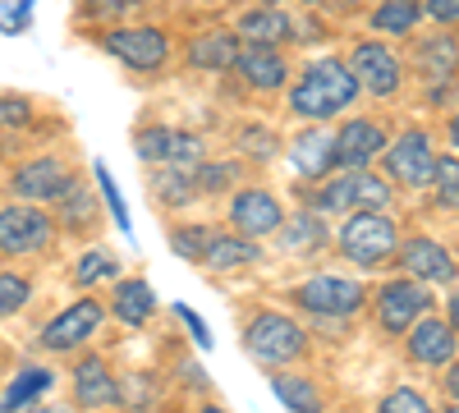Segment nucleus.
Returning a JSON list of instances; mask_svg holds the SVG:
<instances>
[{
	"mask_svg": "<svg viewBox=\"0 0 459 413\" xmlns=\"http://www.w3.org/2000/svg\"><path fill=\"white\" fill-rule=\"evenodd\" d=\"M359 79L354 69L344 65L340 56H322V60H308L299 73V83L290 88V110L308 125H322V120H335L344 116L354 101H359Z\"/></svg>",
	"mask_w": 459,
	"mask_h": 413,
	"instance_id": "nucleus-1",
	"label": "nucleus"
},
{
	"mask_svg": "<svg viewBox=\"0 0 459 413\" xmlns=\"http://www.w3.org/2000/svg\"><path fill=\"white\" fill-rule=\"evenodd\" d=\"M400 244H404V235L391 211H354L335 230V253L359 271H377L386 262H395Z\"/></svg>",
	"mask_w": 459,
	"mask_h": 413,
	"instance_id": "nucleus-2",
	"label": "nucleus"
},
{
	"mask_svg": "<svg viewBox=\"0 0 459 413\" xmlns=\"http://www.w3.org/2000/svg\"><path fill=\"white\" fill-rule=\"evenodd\" d=\"M308 207L317 216H354V211H391L395 207V184L372 170H340L335 179L317 184L308 194Z\"/></svg>",
	"mask_w": 459,
	"mask_h": 413,
	"instance_id": "nucleus-3",
	"label": "nucleus"
},
{
	"mask_svg": "<svg viewBox=\"0 0 459 413\" xmlns=\"http://www.w3.org/2000/svg\"><path fill=\"white\" fill-rule=\"evenodd\" d=\"M244 349L253 363L272 367V372H285L290 363L308 358V335H303V326L276 308H262L253 313V322L244 326Z\"/></svg>",
	"mask_w": 459,
	"mask_h": 413,
	"instance_id": "nucleus-4",
	"label": "nucleus"
},
{
	"mask_svg": "<svg viewBox=\"0 0 459 413\" xmlns=\"http://www.w3.org/2000/svg\"><path fill=\"white\" fill-rule=\"evenodd\" d=\"M368 304V285L354 276H335V271H317L308 280L294 285V308L308 313V317H335V322H350L359 317Z\"/></svg>",
	"mask_w": 459,
	"mask_h": 413,
	"instance_id": "nucleus-5",
	"label": "nucleus"
},
{
	"mask_svg": "<svg viewBox=\"0 0 459 413\" xmlns=\"http://www.w3.org/2000/svg\"><path fill=\"white\" fill-rule=\"evenodd\" d=\"M344 65L354 69L359 88L377 101H391L404 88V60L386 47V37H359L350 47V56H344Z\"/></svg>",
	"mask_w": 459,
	"mask_h": 413,
	"instance_id": "nucleus-6",
	"label": "nucleus"
},
{
	"mask_svg": "<svg viewBox=\"0 0 459 413\" xmlns=\"http://www.w3.org/2000/svg\"><path fill=\"white\" fill-rule=\"evenodd\" d=\"M432 313V285L423 280H386L372 298V317L381 335H409L418 322Z\"/></svg>",
	"mask_w": 459,
	"mask_h": 413,
	"instance_id": "nucleus-7",
	"label": "nucleus"
},
{
	"mask_svg": "<svg viewBox=\"0 0 459 413\" xmlns=\"http://www.w3.org/2000/svg\"><path fill=\"white\" fill-rule=\"evenodd\" d=\"M101 51L120 60L129 73H157L170 60V37L152 23H120L101 37Z\"/></svg>",
	"mask_w": 459,
	"mask_h": 413,
	"instance_id": "nucleus-8",
	"label": "nucleus"
},
{
	"mask_svg": "<svg viewBox=\"0 0 459 413\" xmlns=\"http://www.w3.org/2000/svg\"><path fill=\"white\" fill-rule=\"evenodd\" d=\"M381 161H386V179L395 184V189H428L432 175H437L432 133H428V129H400V133L386 142Z\"/></svg>",
	"mask_w": 459,
	"mask_h": 413,
	"instance_id": "nucleus-9",
	"label": "nucleus"
},
{
	"mask_svg": "<svg viewBox=\"0 0 459 413\" xmlns=\"http://www.w3.org/2000/svg\"><path fill=\"white\" fill-rule=\"evenodd\" d=\"M134 152L147 166H179V170H198L207 161V142L203 133L188 129H166V125H147L134 133Z\"/></svg>",
	"mask_w": 459,
	"mask_h": 413,
	"instance_id": "nucleus-10",
	"label": "nucleus"
},
{
	"mask_svg": "<svg viewBox=\"0 0 459 413\" xmlns=\"http://www.w3.org/2000/svg\"><path fill=\"white\" fill-rule=\"evenodd\" d=\"M51 239H56V220L42 207H28V202L0 207V257L42 253Z\"/></svg>",
	"mask_w": 459,
	"mask_h": 413,
	"instance_id": "nucleus-11",
	"label": "nucleus"
},
{
	"mask_svg": "<svg viewBox=\"0 0 459 413\" xmlns=\"http://www.w3.org/2000/svg\"><path fill=\"white\" fill-rule=\"evenodd\" d=\"M225 220H230V230L244 235V239H266V235H276L281 225H285V207L272 189H235L230 194V207H225Z\"/></svg>",
	"mask_w": 459,
	"mask_h": 413,
	"instance_id": "nucleus-12",
	"label": "nucleus"
},
{
	"mask_svg": "<svg viewBox=\"0 0 459 413\" xmlns=\"http://www.w3.org/2000/svg\"><path fill=\"white\" fill-rule=\"evenodd\" d=\"M395 262H400V271H404L409 280H423V285H455V280H459L455 253H450L441 239H432V235H409V239L400 244Z\"/></svg>",
	"mask_w": 459,
	"mask_h": 413,
	"instance_id": "nucleus-13",
	"label": "nucleus"
},
{
	"mask_svg": "<svg viewBox=\"0 0 459 413\" xmlns=\"http://www.w3.org/2000/svg\"><path fill=\"white\" fill-rule=\"evenodd\" d=\"M101 322H106V308L97 304V298H79V304H69L60 317H51L37 340H42V349H51V354H69V349L88 345L101 331Z\"/></svg>",
	"mask_w": 459,
	"mask_h": 413,
	"instance_id": "nucleus-14",
	"label": "nucleus"
},
{
	"mask_svg": "<svg viewBox=\"0 0 459 413\" xmlns=\"http://www.w3.org/2000/svg\"><path fill=\"white\" fill-rule=\"evenodd\" d=\"M386 152V125L372 116H350L335 129V170H368Z\"/></svg>",
	"mask_w": 459,
	"mask_h": 413,
	"instance_id": "nucleus-15",
	"label": "nucleus"
},
{
	"mask_svg": "<svg viewBox=\"0 0 459 413\" xmlns=\"http://www.w3.org/2000/svg\"><path fill=\"white\" fill-rule=\"evenodd\" d=\"M74 179L79 175H74L60 157H37V161H28L10 175V189L19 194V202H60Z\"/></svg>",
	"mask_w": 459,
	"mask_h": 413,
	"instance_id": "nucleus-16",
	"label": "nucleus"
},
{
	"mask_svg": "<svg viewBox=\"0 0 459 413\" xmlns=\"http://www.w3.org/2000/svg\"><path fill=\"white\" fill-rule=\"evenodd\" d=\"M404 354L418 367H450L459 358V331L450 322H441V317L428 313L423 322L404 335Z\"/></svg>",
	"mask_w": 459,
	"mask_h": 413,
	"instance_id": "nucleus-17",
	"label": "nucleus"
},
{
	"mask_svg": "<svg viewBox=\"0 0 459 413\" xmlns=\"http://www.w3.org/2000/svg\"><path fill=\"white\" fill-rule=\"evenodd\" d=\"M290 170L299 179H326L335 170V129H322V125H308L303 133H294L290 142Z\"/></svg>",
	"mask_w": 459,
	"mask_h": 413,
	"instance_id": "nucleus-18",
	"label": "nucleus"
},
{
	"mask_svg": "<svg viewBox=\"0 0 459 413\" xmlns=\"http://www.w3.org/2000/svg\"><path fill=\"white\" fill-rule=\"evenodd\" d=\"M74 404L79 409H92V413H101V409H115L120 404V382L110 377V367H106V358H79L74 363Z\"/></svg>",
	"mask_w": 459,
	"mask_h": 413,
	"instance_id": "nucleus-19",
	"label": "nucleus"
},
{
	"mask_svg": "<svg viewBox=\"0 0 459 413\" xmlns=\"http://www.w3.org/2000/svg\"><path fill=\"white\" fill-rule=\"evenodd\" d=\"M235 37L244 47H285V42H294V19L281 5H257V10L239 14Z\"/></svg>",
	"mask_w": 459,
	"mask_h": 413,
	"instance_id": "nucleus-20",
	"label": "nucleus"
},
{
	"mask_svg": "<svg viewBox=\"0 0 459 413\" xmlns=\"http://www.w3.org/2000/svg\"><path fill=\"white\" fill-rule=\"evenodd\" d=\"M235 69L244 73V83L253 92H281L290 83V60L281 47H244Z\"/></svg>",
	"mask_w": 459,
	"mask_h": 413,
	"instance_id": "nucleus-21",
	"label": "nucleus"
},
{
	"mask_svg": "<svg viewBox=\"0 0 459 413\" xmlns=\"http://www.w3.org/2000/svg\"><path fill=\"white\" fill-rule=\"evenodd\" d=\"M413 65L428 83H446V79H459V37L455 32H437V37H423L413 47Z\"/></svg>",
	"mask_w": 459,
	"mask_h": 413,
	"instance_id": "nucleus-22",
	"label": "nucleus"
},
{
	"mask_svg": "<svg viewBox=\"0 0 459 413\" xmlns=\"http://www.w3.org/2000/svg\"><path fill=\"white\" fill-rule=\"evenodd\" d=\"M157 313V294H152V285L147 280H138V276H129V280H115V289H110V317L115 322H125V326H147V317Z\"/></svg>",
	"mask_w": 459,
	"mask_h": 413,
	"instance_id": "nucleus-23",
	"label": "nucleus"
},
{
	"mask_svg": "<svg viewBox=\"0 0 459 413\" xmlns=\"http://www.w3.org/2000/svg\"><path fill=\"white\" fill-rule=\"evenodd\" d=\"M239 51H244V42L235 32H207V37H198V42L188 47V65L203 69V73H221V69L239 65Z\"/></svg>",
	"mask_w": 459,
	"mask_h": 413,
	"instance_id": "nucleus-24",
	"label": "nucleus"
},
{
	"mask_svg": "<svg viewBox=\"0 0 459 413\" xmlns=\"http://www.w3.org/2000/svg\"><path fill=\"white\" fill-rule=\"evenodd\" d=\"M276 235H281V248H285V253H317V248L331 244L326 225H322V216H317L313 207H303V211L285 216V225H281Z\"/></svg>",
	"mask_w": 459,
	"mask_h": 413,
	"instance_id": "nucleus-25",
	"label": "nucleus"
},
{
	"mask_svg": "<svg viewBox=\"0 0 459 413\" xmlns=\"http://www.w3.org/2000/svg\"><path fill=\"white\" fill-rule=\"evenodd\" d=\"M257 262V244L235 235V230H216L212 244H207V257H203V267L212 271H239V267H253Z\"/></svg>",
	"mask_w": 459,
	"mask_h": 413,
	"instance_id": "nucleus-26",
	"label": "nucleus"
},
{
	"mask_svg": "<svg viewBox=\"0 0 459 413\" xmlns=\"http://www.w3.org/2000/svg\"><path fill=\"white\" fill-rule=\"evenodd\" d=\"M56 225L60 230H74V235L97 230V198L88 194V184H79V179L69 184V194L56 202Z\"/></svg>",
	"mask_w": 459,
	"mask_h": 413,
	"instance_id": "nucleus-27",
	"label": "nucleus"
},
{
	"mask_svg": "<svg viewBox=\"0 0 459 413\" xmlns=\"http://www.w3.org/2000/svg\"><path fill=\"white\" fill-rule=\"evenodd\" d=\"M51 386H56V377H51L47 367H37V363L19 367V377L10 382V391L0 395V413H19V409H32V404L42 400Z\"/></svg>",
	"mask_w": 459,
	"mask_h": 413,
	"instance_id": "nucleus-28",
	"label": "nucleus"
},
{
	"mask_svg": "<svg viewBox=\"0 0 459 413\" xmlns=\"http://www.w3.org/2000/svg\"><path fill=\"white\" fill-rule=\"evenodd\" d=\"M368 23H372L377 37H409L423 23V0H381Z\"/></svg>",
	"mask_w": 459,
	"mask_h": 413,
	"instance_id": "nucleus-29",
	"label": "nucleus"
},
{
	"mask_svg": "<svg viewBox=\"0 0 459 413\" xmlns=\"http://www.w3.org/2000/svg\"><path fill=\"white\" fill-rule=\"evenodd\" d=\"M152 194H157L161 207H188L198 198V179L194 170H179V166H152Z\"/></svg>",
	"mask_w": 459,
	"mask_h": 413,
	"instance_id": "nucleus-30",
	"label": "nucleus"
},
{
	"mask_svg": "<svg viewBox=\"0 0 459 413\" xmlns=\"http://www.w3.org/2000/svg\"><path fill=\"white\" fill-rule=\"evenodd\" d=\"M272 395L290 409V413H322V391L308 377H294V372H272Z\"/></svg>",
	"mask_w": 459,
	"mask_h": 413,
	"instance_id": "nucleus-31",
	"label": "nucleus"
},
{
	"mask_svg": "<svg viewBox=\"0 0 459 413\" xmlns=\"http://www.w3.org/2000/svg\"><path fill=\"white\" fill-rule=\"evenodd\" d=\"M101 280H120V262H115L106 248H88L79 262H74V285L79 289H92V285H101Z\"/></svg>",
	"mask_w": 459,
	"mask_h": 413,
	"instance_id": "nucleus-32",
	"label": "nucleus"
},
{
	"mask_svg": "<svg viewBox=\"0 0 459 413\" xmlns=\"http://www.w3.org/2000/svg\"><path fill=\"white\" fill-rule=\"evenodd\" d=\"M428 194H432V207L437 211H459V157H437V175L428 184Z\"/></svg>",
	"mask_w": 459,
	"mask_h": 413,
	"instance_id": "nucleus-33",
	"label": "nucleus"
},
{
	"mask_svg": "<svg viewBox=\"0 0 459 413\" xmlns=\"http://www.w3.org/2000/svg\"><path fill=\"white\" fill-rule=\"evenodd\" d=\"M212 235H216L212 225H175V230H170V248H175L184 262H203Z\"/></svg>",
	"mask_w": 459,
	"mask_h": 413,
	"instance_id": "nucleus-34",
	"label": "nucleus"
},
{
	"mask_svg": "<svg viewBox=\"0 0 459 413\" xmlns=\"http://www.w3.org/2000/svg\"><path fill=\"white\" fill-rule=\"evenodd\" d=\"M157 386H161V382L152 377V372H129V377L120 382V404H134L138 413H143V409H157V395H161Z\"/></svg>",
	"mask_w": 459,
	"mask_h": 413,
	"instance_id": "nucleus-35",
	"label": "nucleus"
},
{
	"mask_svg": "<svg viewBox=\"0 0 459 413\" xmlns=\"http://www.w3.org/2000/svg\"><path fill=\"white\" fill-rule=\"evenodd\" d=\"M377 413H437V409H432L428 391H418V386H395V391L381 395Z\"/></svg>",
	"mask_w": 459,
	"mask_h": 413,
	"instance_id": "nucleus-36",
	"label": "nucleus"
},
{
	"mask_svg": "<svg viewBox=\"0 0 459 413\" xmlns=\"http://www.w3.org/2000/svg\"><path fill=\"white\" fill-rule=\"evenodd\" d=\"M235 142H239V152H248L253 161H272V157L281 152V138H276L272 129H262V125H244V129L235 133Z\"/></svg>",
	"mask_w": 459,
	"mask_h": 413,
	"instance_id": "nucleus-37",
	"label": "nucleus"
},
{
	"mask_svg": "<svg viewBox=\"0 0 459 413\" xmlns=\"http://www.w3.org/2000/svg\"><path fill=\"white\" fill-rule=\"evenodd\" d=\"M32 298V280L19 276V271H0V322L14 317L23 304Z\"/></svg>",
	"mask_w": 459,
	"mask_h": 413,
	"instance_id": "nucleus-38",
	"label": "nucleus"
},
{
	"mask_svg": "<svg viewBox=\"0 0 459 413\" xmlns=\"http://www.w3.org/2000/svg\"><path fill=\"white\" fill-rule=\"evenodd\" d=\"M194 179H198V194H225L230 189V184H235L239 179V166L235 161H203L198 170H194Z\"/></svg>",
	"mask_w": 459,
	"mask_h": 413,
	"instance_id": "nucleus-39",
	"label": "nucleus"
},
{
	"mask_svg": "<svg viewBox=\"0 0 459 413\" xmlns=\"http://www.w3.org/2000/svg\"><path fill=\"white\" fill-rule=\"evenodd\" d=\"M92 175H97V184H101V198H106V207H110L115 225H120V230H129V211H125V202H120V189H115V179H110L106 161H97V166H92Z\"/></svg>",
	"mask_w": 459,
	"mask_h": 413,
	"instance_id": "nucleus-40",
	"label": "nucleus"
},
{
	"mask_svg": "<svg viewBox=\"0 0 459 413\" xmlns=\"http://www.w3.org/2000/svg\"><path fill=\"white\" fill-rule=\"evenodd\" d=\"M32 120L28 97H0V129H23Z\"/></svg>",
	"mask_w": 459,
	"mask_h": 413,
	"instance_id": "nucleus-41",
	"label": "nucleus"
},
{
	"mask_svg": "<svg viewBox=\"0 0 459 413\" xmlns=\"http://www.w3.org/2000/svg\"><path fill=\"white\" fill-rule=\"evenodd\" d=\"M129 5H138V0H83V10L97 19V23H120L129 14Z\"/></svg>",
	"mask_w": 459,
	"mask_h": 413,
	"instance_id": "nucleus-42",
	"label": "nucleus"
},
{
	"mask_svg": "<svg viewBox=\"0 0 459 413\" xmlns=\"http://www.w3.org/2000/svg\"><path fill=\"white\" fill-rule=\"evenodd\" d=\"M423 19H432V23H459V0H423Z\"/></svg>",
	"mask_w": 459,
	"mask_h": 413,
	"instance_id": "nucleus-43",
	"label": "nucleus"
},
{
	"mask_svg": "<svg viewBox=\"0 0 459 413\" xmlns=\"http://www.w3.org/2000/svg\"><path fill=\"white\" fill-rule=\"evenodd\" d=\"M28 14H32V0H19V5H10L5 14H0V19H5L0 28H5V32H23L28 28Z\"/></svg>",
	"mask_w": 459,
	"mask_h": 413,
	"instance_id": "nucleus-44",
	"label": "nucleus"
},
{
	"mask_svg": "<svg viewBox=\"0 0 459 413\" xmlns=\"http://www.w3.org/2000/svg\"><path fill=\"white\" fill-rule=\"evenodd\" d=\"M175 313H179V317H184V326H188V331H194V340H198V345H203V349H212V331H207V326H203V322H198V317H194V313H188V308H184V304H179V308H175Z\"/></svg>",
	"mask_w": 459,
	"mask_h": 413,
	"instance_id": "nucleus-45",
	"label": "nucleus"
},
{
	"mask_svg": "<svg viewBox=\"0 0 459 413\" xmlns=\"http://www.w3.org/2000/svg\"><path fill=\"white\" fill-rule=\"evenodd\" d=\"M441 377H446V382H441V391H446V395L459 404V358H455L450 367H441Z\"/></svg>",
	"mask_w": 459,
	"mask_h": 413,
	"instance_id": "nucleus-46",
	"label": "nucleus"
},
{
	"mask_svg": "<svg viewBox=\"0 0 459 413\" xmlns=\"http://www.w3.org/2000/svg\"><path fill=\"white\" fill-rule=\"evenodd\" d=\"M446 138H450V152L459 157V110H455V116L446 120Z\"/></svg>",
	"mask_w": 459,
	"mask_h": 413,
	"instance_id": "nucleus-47",
	"label": "nucleus"
},
{
	"mask_svg": "<svg viewBox=\"0 0 459 413\" xmlns=\"http://www.w3.org/2000/svg\"><path fill=\"white\" fill-rule=\"evenodd\" d=\"M446 322H450V326L459 331V289L450 294V304H446Z\"/></svg>",
	"mask_w": 459,
	"mask_h": 413,
	"instance_id": "nucleus-48",
	"label": "nucleus"
},
{
	"mask_svg": "<svg viewBox=\"0 0 459 413\" xmlns=\"http://www.w3.org/2000/svg\"><path fill=\"white\" fill-rule=\"evenodd\" d=\"M28 413H74V404H32Z\"/></svg>",
	"mask_w": 459,
	"mask_h": 413,
	"instance_id": "nucleus-49",
	"label": "nucleus"
},
{
	"mask_svg": "<svg viewBox=\"0 0 459 413\" xmlns=\"http://www.w3.org/2000/svg\"><path fill=\"white\" fill-rule=\"evenodd\" d=\"M194 413H230V409H221V404H203V409H194Z\"/></svg>",
	"mask_w": 459,
	"mask_h": 413,
	"instance_id": "nucleus-50",
	"label": "nucleus"
},
{
	"mask_svg": "<svg viewBox=\"0 0 459 413\" xmlns=\"http://www.w3.org/2000/svg\"><path fill=\"white\" fill-rule=\"evenodd\" d=\"M308 5H335V0H308Z\"/></svg>",
	"mask_w": 459,
	"mask_h": 413,
	"instance_id": "nucleus-51",
	"label": "nucleus"
},
{
	"mask_svg": "<svg viewBox=\"0 0 459 413\" xmlns=\"http://www.w3.org/2000/svg\"><path fill=\"white\" fill-rule=\"evenodd\" d=\"M143 413H166V409H143Z\"/></svg>",
	"mask_w": 459,
	"mask_h": 413,
	"instance_id": "nucleus-52",
	"label": "nucleus"
},
{
	"mask_svg": "<svg viewBox=\"0 0 459 413\" xmlns=\"http://www.w3.org/2000/svg\"><path fill=\"white\" fill-rule=\"evenodd\" d=\"M262 5H281V0H262Z\"/></svg>",
	"mask_w": 459,
	"mask_h": 413,
	"instance_id": "nucleus-53",
	"label": "nucleus"
},
{
	"mask_svg": "<svg viewBox=\"0 0 459 413\" xmlns=\"http://www.w3.org/2000/svg\"><path fill=\"white\" fill-rule=\"evenodd\" d=\"M450 413H459V404H455V409H450Z\"/></svg>",
	"mask_w": 459,
	"mask_h": 413,
	"instance_id": "nucleus-54",
	"label": "nucleus"
}]
</instances>
